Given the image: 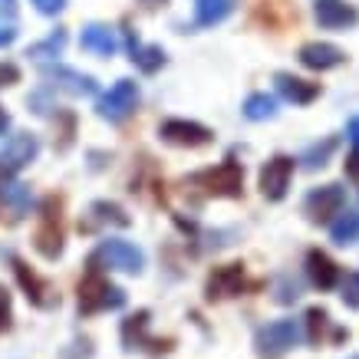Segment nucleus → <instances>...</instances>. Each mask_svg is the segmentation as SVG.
I'll return each instance as SVG.
<instances>
[{
	"label": "nucleus",
	"instance_id": "nucleus-1",
	"mask_svg": "<svg viewBox=\"0 0 359 359\" xmlns=\"http://www.w3.org/2000/svg\"><path fill=\"white\" fill-rule=\"evenodd\" d=\"M126 304V294H122L119 287H112L102 273H99V267H93V271L79 280V313H102V310H119V306Z\"/></svg>",
	"mask_w": 359,
	"mask_h": 359
},
{
	"label": "nucleus",
	"instance_id": "nucleus-2",
	"mask_svg": "<svg viewBox=\"0 0 359 359\" xmlns=\"http://www.w3.org/2000/svg\"><path fill=\"white\" fill-rule=\"evenodd\" d=\"M63 201L60 198H46L43 208H40V224H36V234H33V248L43 254L46 261H56L63 254Z\"/></svg>",
	"mask_w": 359,
	"mask_h": 359
},
{
	"label": "nucleus",
	"instance_id": "nucleus-3",
	"mask_svg": "<svg viewBox=\"0 0 359 359\" xmlns=\"http://www.w3.org/2000/svg\"><path fill=\"white\" fill-rule=\"evenodd\" d=\"M89 267H109V271H122V273H142V267H145V254H142L135 244H129V241L109 238L93 250Z\"/></svg>",
	"mask_w": 359,
	"mask_h": 359
},
{
	"label": "nucleus",
	"instance_id": "nucleus-4",
	"mask_svg": "<svg viewBox=\"0 0 359 359\" xmlns=\"http://www.w3.org/2000/svg\"><path fill=\"white\" fill-rule=\"evenodd\" d=\"M195 182L215 198H241V191H244V168L228 158V162H221L218 168L198 172Z\"/></svg>",
	"mask_w": 359,
	"mask_h": 359
},
{
	"label": "nucleus",
	"instance_id": "nucleus-5",
	"mask_svg": "<svg viewBox=\"0 0 359 359\" xmlns=\"http://www.w3.org/2000/svg\"><path fill=\"white\" fill-rule=\"evenodd\" d=\"M36 152H40L36 135H30V132L13 135V139L0 149V185H4V182H11L17 172H23V168L36 158Z\"/></svg>",
	"mask_w": 359,
	"mask_h": 359
},
{
	"label": "nucleus",
	"instance_id": "nucleus-6",
	"mask_svg": "<svg viewBox=\"0 0 359 359\" xmlns=\"http://www.w3.org/2000/svg\"><path fill=\"white\" fill-rule=\"evenodd\" d=\"M135 106H139V86L132 79H119L106 96L99 99L96 109L106 122H126L135 112Z\"/></svg>",
	"mask_w": 359,
	"mask_h": 359
},
{
	"label": "nucleus",
	"instance_id": "nucleus-7",
	"mask_svg": "<svg viewBox=\"0 0 359 359\" xmlns=\"http://www.w3.org/2000/svg\"><path fill=\"white\" fill-rule=\"evenodd\" d=\"M300 343V327L294 320H273L267 327L257 330V339L254 346L267 353V356H280V353H290V349Z\"/></svg>",
	"mask_w": 359,
	"mask_h": 359
},
{
	"label": "nucleus",
	"instance_id": "nucleus-8",
	"mask_svg": "<svg viewBox=\"0 0 359 359\" xmlns=\"http://www.w3.org/2000/svg\"><path fill=\"white\" fill-rule=\"evenodd\" d=\"M343 205H346V188L343 185H320L306 195L304 211L313 224H323V221H330L333 215H339Z\"/></svg>",
	"mask_w": 359,
	"mask_h": 359
},
{
	"label": "nucleus",
	"instance_id": "nucleus-9",
	"mask_svg": "<svg viewBox=\"0 0 359 359\" xmlns=\"http://www.w3.org/2000/svg\"><path fill=\"white\" fill-rule=\"evenodd\" d=\"M13 273H17L23 294H27V300H30L33 306H40V310H53V306L60 304V294L53 290V283L43 280L40 273H33L20 257H13Z\"/></svg>",
	"mask_w": 359,
	"mask_h": 359
},
{
	"label": "nucleus",
	"instance_id": "nucleus-10",
	"mask_svg": "<svg viewBox=\"0 0 359 359\" xmlns=\"http://www.w3.org/2000/svg\"><path fill=\"white\" fill-rule=\"evenodd\" d=\"M122 343H126V349H145V353H152V356H158V353H168V339H155L149 337V310H139V313H132L126 323H122Z\"/></svg>",
	"mask_w": 359,
	"mask_h": 359
},
{
	"label": "nucleus",
	"instance_id": "nucleus-11",
	"mask_svg": "<svg viewBox=\"0 0 359 359\" xmlns=\"http://www.w3.org/2000/svg\"><path fill=\"white\" fill-rule=\"evenodd\" d=\"M158 135L168 145H178V149H201V145L211 142V129H205L201 122H188V119H165L158 126Z\"/></svg>",
	"mask_w": 359,
	"mask_h": 359
},
{
	"label": "nucleus",
	"instance_id": "nucleus-12",
	"mask_svg": "<svg viewBox=\"0 0 359 359\" xmlns=\"http://www.w3.org/2000/svg\"><path fill=\"white\" fill-rule=\"evenodd\" d=\"M290 178H294V158L287 155H273L271 162L261 168V195L267 201H280L290 188Z\"/></svg>",
	"mask_w": 359,
	"mask_h": 359
},
{
	"label": "nucleus",
	"instance_id": "nucleus-13",
	"mask_svg": "<svg viewBox=\"0 0 359 359\" xmlns=\"http://www.w3.org/2000/svg\"><path fill=\"white\" fill-rule=\"evenodd\" d=\"M244 267L241 264H224V267H215L208 273L205 283V297L208 300H228V297H238L244 290Z\"/></svg>",
	"mask_w": 359,
	"mask_h": 359
},
{
	"label": "nucleus",
	"instance_id": "nucleus-14",
	"mask_svg": "<svg viewBox=\"0 0 359 359\" xmlns=\"http://www.w3.org/2000/svg\"><path fill=\"white\" fill-rule=\"evenodd\" d=\"M313 17L323 30H346L359 23V11L346 0H313Z\"/></svg>",
	"mask_w": 359,
	"mask_h": 359
},
{
	"label": "nucleus",
	"instance_id": "nucleus-15",
	"mask_svg": "<svg viewBox=\"0 0 359 359\" xmlns=\"http://www.w3.org/2000/svg\"><path fill=\"white\" fill-rule=\"evenodd\" d=\"M43 79L50 86L69 93V96H93L96 93V79L86 76V73H76L69 66H50V69H43Z\"/></svg>",
	"mask_w": 359,
	"mask_h": 359
},
{
	"label": "nucleus",
	"instance_id": "nucleus-16",
	"mask_svg": "<svg viewBox=\"0 0 359 359\" xmlns=\"http://www.w3.org/2000/svg\"><path fill=\"white\" fill-rule=\"evenodd\" d=\"M300 63L306 69H316V73H327V69H337V66L346 63V53L333 43H304L300 46Z\"/></svg>",
	"mask_w": 359,
	"mask_h": 359
},
{
	"label": "nucleus",
	"instance_id": "nucleus-17",
	"mask_svg": "<svg viewBox=\"0 0 359 359\" xmlns=\"http://www.w3.org/2000/svg\"><path fill=\"white\" fill-rule=\"evenodd\" d=\"M273 86H277V93H280L287 102H294V106H310V102L320 96V83L290 76V73H277V76H273Z\"/></svg>",
	"mask_w": 359,
	"mask_h": 359
},
{
	"label": "nucleus",
	"instance_id": "nucleus-18",
	"mask_svg": "<svg viewBox=\"0 0 359 359\" xmlns=\"http://www.w3.org/2000/svg\"><path fill=\"white\" fill-rule=\"evenodd\" d=\"M86 231H99V228H129V215L122 211L116 201H96L89 205V215L83 221Z\"/></svg>",
	"mask_w": 359,
	"mask_h": 359
},
{
	"label": "nucleus",
	"instance_id": "nucleus-19",
	"mask_svg": "<svg viewBox=\"0 0 359 359\" xmlns=\"http://www.w3.org/2000/svg\"><path fill=\"white\" fill-rule=\"evenodd\" d=\"M306 273H310L313 287H320V290H333L339 283L337 261H333L330 254H323V250H310V254H306Z\"/></svg>",
	"mask_w": 359,
	"mask_h": 359
},
{
	"label": "nucleus",
	"instance_id": "nucleus-20",
	"mask_svg": "<svg viewBox=\"0 0 359 359\" xmlns=\"http://www.w3.org/2000/svg\"><path fill=\"white\" fill-rule=\"evenodd\" d=\"M79 43H83V50H89V53H96V56H112L119 40H116V33L106 23H89V27H83Z\"/></svg>",
	"mask_w": 359,
	"mask_h": 359
},
{
	"label": "nucleus",
	"instance_id": "nucleus-21",
	"mask_svg": "<svg viewBox=\"0 0 359 359\" xmlns=\"http://www.w3.org/2000/svg\"><path fill=\"white\" fill-rule=\"evenodd\" d=\"M30 205H33V195L27 185H17V182H4L0 185V208L11 215L13 221H20L23 215H30Z\"/></svg>",
	"mask_w": 359,
	"mask_h": 359
},
{
	"label": "nucleus",
	"instance_id": "nucleus-22",
	"mask_svg": "<svg viewBox=\"0 0 359 359\" xmlns=\"http://www.w3.org/2000/svg\"><path fill=\"white\" fill-rule=\"evenodd\" d=\"M238 7V0H198L195 4V23L198 27H215V23L228 20Z\"/></svg>",
	"mask_w": 359,
	"mask_h": 359
},
{
	"label": "nucleus",
	"instance_id": "nucleus-23",
	"mask_svg": "<svg viewBox=\"0 0 359 359\" xmlns=\"http://www.w3.org/2000/svg\"><path fill=\"white\" fill-rule=\"evenodd\" d=\"M129 53H132V63L139 66L142 73H158V69L165 66V53H162V46L139 43L135 36H129Z\"/></svg>",
	"mask_w": 359,
	"mask_h": 359
},
{
	"label": "nucleus",
	"instance_id": "nucleus-24",
	"mask_svg": "<svg viewBox=\"0 0 359 359\" xmlns=\"http://www.w3.org/2000/svg\"><path fill=\"white\" fill-rule=\"evenodd\" d=\"M330 238H333V244H339V248H349V244H356L359 241V211H339V218L330 224Z\"/></svg>",
	"mask_w": 359,
	"mask_h": 359
},
{
	"label": "nucleus",
	"instance_id": "nucleus-25",
	"mask_svg": "<svg viewBox=\"0 0 359 359\" xmlns=\"http://www.w3.org/2000/svg\"><path fill=\"white\" fill-rule=\"evenodd\" d=\"M20 33V11H17V0H0V50L17 40Z\"/></svg>",
	"mask_w": 359,
	"mask_h": 359
},
{
	"label": "nucleus",
	"instance_id": "nucleus-26",
	"mask_svg": "<svg viewBox=\"0 0 359 359\" xmlns=\"http://www.w3.org/2000/svg\"><path fill=\"white\" fill-rule=\"evenodd\" d=\"M273 116H277V99L273 96H267V93L248 96V102H244V119L264 122V119H273Z\"/></svg>",
	"mask_w": 359,
	"mask_h": 359
},
{
	"label": "nucleus",
	"instance_id": "nucleus-27",
	"mask_svg": "<svg viewBox=\"0 0 359 359\" xmlns=\"http://www.w3.org/2000/svg\"><path fill=\"white\" fill-rule=\"evenodd\" d=\"M337 152V139H323V142H313L310 149H306L304 155H300V162H304V168H310V172H316V168H323V165L330 162V155Z\"/></svg>",
	"mask_w": 359,
	"mask_h": 359
},
{
	"label": "nucleus",
	"instance_id": "nucleus-28",
	"mask_svg": "<svg viewBox=\"0 0 359 359\" xmlns=\"http://www.w3.org/2000/svg\"><path fill=\"white\" fill-rule=\"evenodd\" d=\"M63 46H66V30H56L46 36L43 43H33L30 50H27V56H30V60H56V56L63 53Z\"/></svg>",
	"mask_w": 359,
	"mask_h": 359
},
{
	"label": "nucleus",
	"instance_id": "nucleus-29",
	"mask_svg": "<svg viewBox=\"0 0 359 359\" xmlns=\"http://www.w3.org/2000/svg\"><path fill=\"white\" fill-rule=\"evenodd\" d=\"M327 327H330L327 310H323V306H310V310H306V339H310L313 346H320V339H323Z\"/></svg>",
	"mask_w": 359,
	"mask_h": 359
},
{
	"label": "nucleus",
	"instance_id": "nucleus-30",
	"mask_svg": "<svg viewBox=\"0 0 359 359\" xmlns=\"http://www.w3.org/2000/svg\"><path fill=\"white\" fill-rule=\"evenodd\" d=\"M273 300L277 304H297L300 300V280H297L294 273H280L273 280Z\"/></svg>",
	"mask_w": 359,
	"mask_h": 359
},
{
	"label": "nucleus",
	"instance_id": "nucleus-31",
	"mask_svg": "<svg viewBox=\"0 0 359 359\" xmlns=\"http://www.w3.org/2000/svg\"><path fill=\"white\" fill-rule=\"evenodd\" d=\"M339 297L346 306L359 310V273H346V280L339 283Z\"/></svg>",
	"mask_w": 359,
	"mask_h": 359
},
{
	"label": "nucleus",
	"instance_id": "nucleus-32",
	"mask_svg": "<svg viewBox=\"0 0 359 359\" xmlns=\"http://www.w3.org/2000/svg\"><path fill=\"white\" fill-rule=\"evenodd\" d=\"M11 327V294L7 287H0V330Z\"/></svg>",
	"mask_w": 359,
	"mask_h": 359
},
{
	"label": "nucleus",
	"instance_id": "nucleus-33",
	"mask_svg": "<svg viewBox=\"0 0 359 359\" xmlns=\"http://www.w3.org/2000/svg\"><path fill=\"white\" fill-rule=\"evenodd\" d=\"M33 7L40 13H46V17H56L66 7V0H33Z\"/></svg>",
	"mask_w": 359,
	"mask_h": 359
},
{
	"label": "nucleus",
	"instance_id": "nucleus-34",
	"mask_svg": "<svg viewBox=\"0 0 359 359\" xmlns=\"http://www.w3.org/2000/svg\"><path fill=\"white\" fill-rule=\"evenodd\" d=\"M20 79V69L13 63H0V86H13Z\"/></svg>",
	"mask_w": 359,
	"mask_h": 359
},
{
	"label": "nucleus",
	"instance_id": "nucleus-35",
	"mask_svg": "<svg viewBox=\"0 0 359 359\" xmlns=\"http://www.w3.org/2000/svg\"><path fill=\"white\" fill-rule=\"evenodd\" d=\"M346 175L353 178V182H359V145L349 152V158H346Z\"/></svg>",
	"mask_w": 359,
	"mask_h": 359
},
{
	"label": "nucleus",
	"instance_id": "nucleus-36",
	"mask_svg": "<svg viewBox=\"0 0 359 359\" xmlns=\"http://www.w3.org/2000/svg\"><path fill=\"white\" fill-rule=\"evenodd\" d=\"M346 135H349V142H353V145H359V116L346 122Z\"/></svg>",
	"mask_w": 359,
	"mask_h": 359
},
{
	"label": "nucleus",
	"instance_id": "nucleus-37",
	"mask_svg": "<svg viewBox=\"0 0 359 359\" xmlns=\"http://www.w3.org/2000/svg\"><path fill=\"white\" fill-rule=\"evenodd\" d=\"M7 126H11V116H7V112H4V106H0V135H4V129H7Z\"/></svg>",
	"mask_w": 359,
	"mask_h": 359
},
{
	"label": "nucleus",
	"instance_id": "nucleus-38",
	"mask_svg": "<svg viewBox=\"0 0 359 359\" xmlns=\"http://www.w3.org/2000/svg\"><path fill=\"white\" fill-rule=\"evenodd\" d=\"M145 4H149V7H158V4H165V0H145Z\"/></svg>",
	"mask_w": 359,
	"mask_h": 359
},
{
	"label": "nucleus",
	"instance_id": "nucleus-39",
	"mask_svg": "<svg viewBox=\"0 0 359 359\" xmlns=\"http://www.w3.org/2000/svg\"><path fill=\"white\" fill-rule=\"evenodd\" d=\"M353 359H359V356H353Z\"/></svg>",
	"mask_w": 359,
	"mask_h": 359
}]
</instances>
